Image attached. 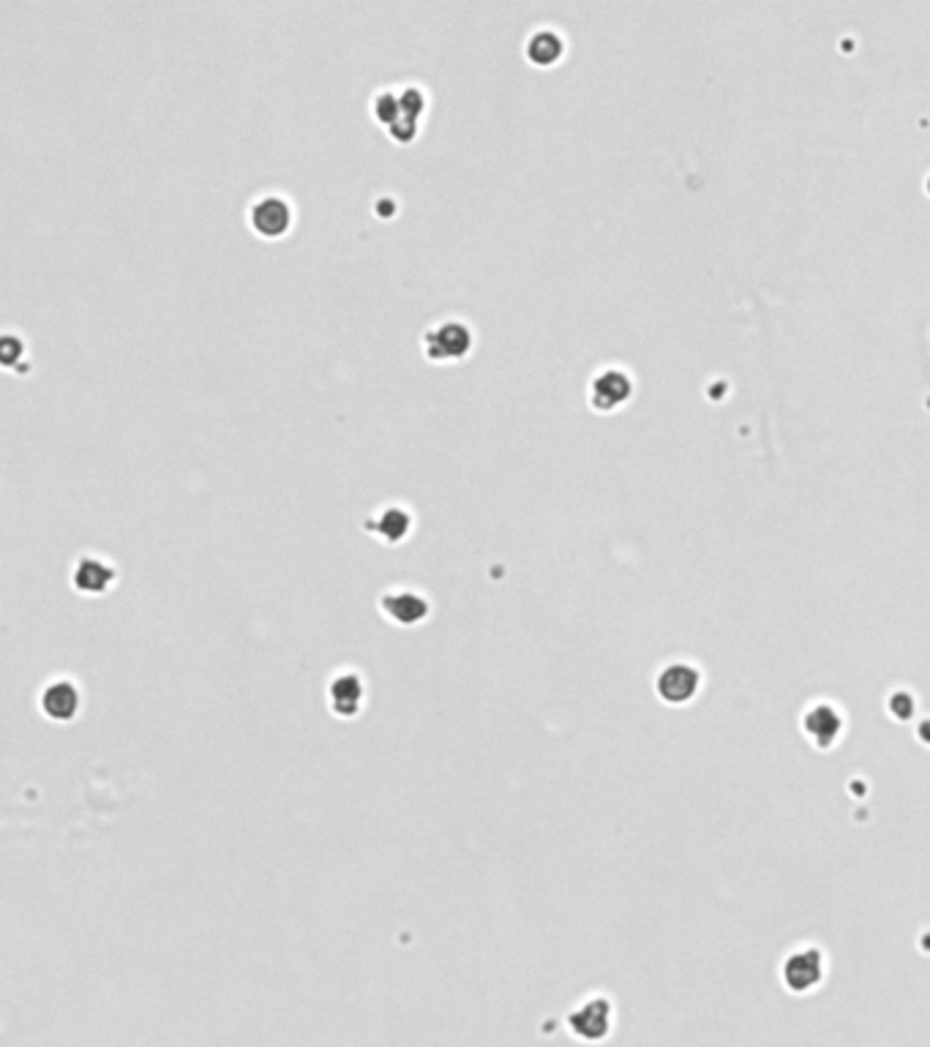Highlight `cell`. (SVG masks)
Segmentation results:
<instances>
[{
	"instance_id": "cell-14",
	"label": "cell",
	"mask_w": 930,
	"mask_h": 1047,
	"mask_svg": "<svg viewBox=\"0 0 930 1047\" xmlns=\"http://www.w3.org/2000/svg\"><path fill=\"white\" fill-rule=\"evenodd\" d=\"M418 131H420V120L401 115V118L388 129V137L393 142H399V145H410V142L418 137Z\"/></svg>"
},
{
	"instance_id": "cell-8",
	"label": "cell",
	"mask_w": 930,
	"mask_h": 1047,
	"mask_svg": "<svg viewBox=\"0 0 930 1047\" xmlns=\"http://www.w3.org/2000/svg\"><path fill=\"white\" fill-rule=\"evenodd\" d=\"M630 396V377L622 369H603L598 371L590 382V401L592 407L606 412V409L620 407L622 401Z\"/></svg>"
},
{
	"instance_id": "cell-3",
	"label": "cell",
	"mask_w": 930,
	"mask_h": 1047,
	"mask_svg": "<svg viewBox=\"0 0 930 1047\" xmlns=\"http://www.w3.org/2000/svg\"><path fill=\"white\" fill-rule=\"evenodd\" d=\"M380 611H382V617L390 619L393 625L412 628V625H420L423 619L429 617L431 603L423 592H418V589L396 587V589H388V592L382 595Z\"/></svg>"
},
{
	"instance_id": "cell-9",
	"label": "cell",
	"mask_w": 930,
	"mask_h": 1047,
	"mask_svg": "<svg viewBox=\"0 0 930 1047\" xmlns=\"http://www.w3.org/2000/svg\"><path fill=\"white\" fill-rule=\"evenodd\" d=\"M611 1026V1009L609 1001L603 998H592V1001H584L573 1015H570V1028L576 1031V1037L581 1039H603L609 1034Z\"/></svg>"
},
{
	"instance_id": "cell-5",
	"label": "cell",
	"mask_w": 930,
	"mask_h": 1047,
	"mask_svg": "<svg viewBox=\"0 0 930 1047\" xmlns=\"http://www.w3.org/2000/svg\"><path fill=\"white\" fill-rule=\"evenodd\" d=\"M115 579H118L115 565L96 554H85L71 568V587L80 595H104L115 584Z\"/></svg>"
},
{
	"instance_id": "cell-11",
	"label": "cell",
	"mask_w": 930,
	"mask_h": 1047,
	"mask_svg": "<svg viewBox=\"0 0 930 1047\" xmlns=\"http://www.w3.org/2000/svg\"><path fill=\"white\" fill-rule=\"evenodd\" d=\"M371 115H374V120H377L380 126L390 129V126L404 115L399 104V90L382 88L380 93H374V99H371Z\"/></svg>"
},
{
	"instance_id": "cell-12",
	"label": "cell",
	"mask_w": 930,
	"mask_h": 1047,
	"mask_svg": "<svg viewBox=\"0 0 930 1047\" xmlns=\"http://www.w3.org/2000/svg\"><path fill=\"white\" fill-rule=\"evenodd\" d=\"M399 90V104H401V112L407 115V118H415L420 120L423 118V112H426V107H429V96H426V90L420 88V85H401Z\"/></svg>"
},
{
	"instance_id": "cell-7",
	"label": "cell",
	"mask_w": 930,
	"mask_h": 1047,
	"mask_svg": "<svg viewBox=\"0 0 930 1047\" xmlns=\"http://www.w3.org/2000/svg\"><path fill=\"white\" fill-rule=\"evenodd\" d=\"M41 712L55 723H66L80 712V690L69 679H55L41 690Z\"/></svg>"
},
{
	"instance_id": "cell-4",
	"label": "cell",
	"mask_w": 930,
	"mask_h": 1047,
	"mask_svg": "<svg viewBox=\"0 0 930 1047\" xmlns=\"http://www.w3.org/2000/svg\"><path fill=\"white\" fill-rule=\"evenodd\" d=\"M412 527H415V516L401 502H388L366 519V532L377 535L388 546H399L401 540L410 538Z\"/></svg>"
},
{
	"instance_id": "cell-13",
	"label": "cell",
	"mask_w": 930,
	"mask_h": 1047,
	"mask_svg": "<svg viewBox=\"0 0 930 1047\" xmlns=\"http://www.w3.org/2000/svg\"><path fill=\"white\" fill-rule=\"evenodd\" d=\"M22 355H25V339H20L17 333H3V339H0V363L6 369H14L17 360H22Z\"/></svg>"
},
{
	"instance_id": "cell-10",
	"label": "cell",
	"mask_w": 930,
	"mask_h": 1047,
	"mask_svg": "<svg viewBox=\"0 0 930 1047\" xmlns=\"http://www.w3.org/2000/svg\"><path fill=\"white\" fill-rule=\"evenodd\" d=\"M524 55H527V60H530L532 66L549 69V66H554V63L565 55V39H562L560 30L549 28V25L535 28L530 36H527V41H524Z\"/></svg>"
},
{
	"instance_id": "cell-1",
	"label": "cell",
	"mask_w": 930,
	"mask_h": 1047,
	"mask_svg": "<svg viewBox=\"0 0 930 1047\" xmlns=\"http://www.w3.org/2000/svg\"><path fill=\"white\" fill-rule=\"evenodd\" d=\"M472 344H475V333L467 320L459 317H445V320L434 322L423 333V355L431 363H456L470 355Z\"/></svg>"
},
{
	"instance_id": "cell-2",
	"label": "cell",
	"mask_w": 930,
	"mask_h": 1047,
	"mask_svg": "<svg viewBox=\"0 0 930 1047\" xmlns=\"http://www.w3.org/2000/svg\"><path fill=\"white\" fill-rule=\"evenodd\" d=\"M295 208L287 194H260L249 205V227L265 240H279L292 230Z\"/></svg>"
},
{
	"instance_id": "cell-6",
	"label": "cell",
	"mask_w": 930,
	"mask_h": 1047,
	"mask_svg": "<svg viewBox=\"0 0 930 1047\" xmlns=\"http://www.w3.org/2000/svg\"><path fill=\"white\" fill-rule=\"evenodd\" d=\"M363 696H366V685L355 671H341L330 679L328 701L333 715L339 718H355L363 707Z\"/></svg>"
}]
</instances>
